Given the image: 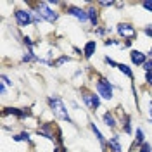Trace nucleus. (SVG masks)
<instances>
[{
  "label": "nucleus",
  "instance_id": "obj_1",
  "mask_svg": "<svg viewBox=\"0 0 152 152\" xmlns=\"http://www.w3.org/2000/svg\"><path fill=\"white\" fill-rule=\"evenodd\" d=\"M48 104H50V109H52V113H54L56 118L71 123V118H69V114H67L66 105H64V102H62L59 97H50V99H48Z\"/></svg>",
  "mask_w": 152,
  "mask_h": 152
},
{
  "label": "nucleus",
  "instance_id": "obj_2",
  "mask_svg": "<svg viewBox=\"0 0 152 152\" xmlns=\"http://www.w3.org/2000/svg\"><path fill=\"white\" fill-rule=\"evenodd\" d=\"M97 94L100 95V97H104V99H107V100H111L113 99V85L107 80L100 78L97 81Z\"/></svg>",
  "mask_w": 152,
  "mask_h": 152
},
{
  "label": "nucleus",
  "instance_id": "obj_3",
  "mask_svg": "<svg viewBox=\"0 0 152 152\" xmlns=\"http://www.w3.org/2000/svg\"><path fill=\"white\" fill-rule=\"evenodd\" d=\"M38 12H40V16L43 19H47L48 23H56L57 21V12H54L52 9H48L47 4H38Z\"/></svg>",
  "mask_w": 152,
  "mask_h": 152
},
{
  "label": "nucleus",
  "instance_id": "obj_4",
  "mask_svg": "<svg viewBox=\"0 0 152 152\" xmlns=\"http://www.w3.org/2000/svg\"><path fill=\"white\" fill-rule=\"evenodd\" d=\"M16 21H18V24L21 28H24V26H29L31 24V12L28 10H23V9H18L16 10Z\"/></svg>",
  "mask_w": 152,
  "mask_h": 152
},
{
  "label": "nucleus",
  "instance_id": "obj_5",
  "mask_svg": "<svg viewBox=\"0 0 152 152\" xmlns=\"http://www.w3.org/2000/svg\"><path fill=\"white\" fill-rule=\"evenodd\" d=\"M83 100H85L86 107L92 109V111H97L99 105H100V99H99V95L90 94V92H85V94H83Z\"/></svg>",
  "mask_w": 152,
  "mask_h": 152
},
{
  "label": "nucleus",
  "instance_id": "obj_6",
  "mask_svg": "<svg viewBox=\"0 0 152 152\" xmlns=\"http://www.w3.org/2000/svg\"><path fill=\"white\" fill-rule=\"evenodd\" d=\"M118 33H119L123 38H135L137 37V29L133 28L132 24H128V23L118 24Z\"/></svg>",
  "mask_w": 152,
  "mask_h": 152
},
{
  "label": "nucleus",
  "instance_id": "obj_7",
  "mask_svg": "<svg viewBox=\"0 0 152 152\" xmlns=\"http://www.w3.org/2000/svg\"><path fill=\"white\" fill-rule=\"evenodd\" d=\"M69 16H75L78 21H81V23H85L86 19H88V14H86L83 9H80V7H75V5H69L67 7V10H66Z\"/></svg>",
  "mask_w": 152,
  "mask_h": 152
},
{
  "label": "nucleus",
  "instance_id": "obj_8",
  "mask_svg": "<svg viewBox=\"0 0 152 152\" xmlns=\"http://www.w3.org/2000/svg\"><path fill=\"white\" fill-rule=\"evenodd\" d=\"M130 57H132V62L137 64V66H140V64L143 66V64H145V54L140 52V50H132Z\"/></svg>",
  "mask_w": 152,
  "mask_h": 152
},
{
  "label": "nucleus",
  "instance_id": "obj_9",
  "mask_svg": "<svg viewBox=\"0 0 152 152\" xmlns=\"http://www.w3.org/2000/svg\"><path fill=\"white\" fill-rule=\"evenodd\" d=\"M38 135H43V137H47L48 140H54V132H52V126H50V124L40 126V128H38Z\"/></svg>",
  "mask_w": 152,
  "mask_h": 152
},
{
  "label": "nucleus",
  "instance_id": "obj_10",
  "mask_svg": "<svg viewBox=\"0 0 152 152\" xmlns=\"http://www.w3.org/2000/svg\"><path fill=\"white\" fill-rule=\"evenodd\" d=\"M4 114H5V116H7V114H14V116H18V118H24V116H29L31 113H29L28 109H23V111H21V109H5Z\"/></svg>",
  "mask_w": 152,
  "mask_h": 152
},
{
  "label": "nucleus",
  "instance_id": "obj_11",
  "mask_svg": "<svg viewBox=\"0 0 152 152\" xmlns=\"http://www.w3.org/2000/svg\"><path fill=\"white\" fill-rule=\"evenodd\" d=\"M109 147H113L114 152H123V147H121V143H119V138L114 135L109 138Z\"/></svg>",
  "mask_w": 152,
  "mask_h": 152
},
{
  "label": "nucleus",
  "instance_id": "obj_12",
  "mask_svg": "<svg viewBox=\"0 0 152 152\" xmlns=\"http://www.w3.org/2000/svg\"><path fill=\"white\" fill-rule=\"evenodd\" d=\"M95 48H97V43H95L94 40H90V42H88V43L85 45V50H83L85 57H92V56H94Z\"/></svg>",
  "mask_w": 152,
  "mask_h": 152
},
{
  "label": "nucleus",
  "instance_id": "obj_13",
  "mask_svg": "<svg viewBox=\"0 0 152 152\" xmlns=\"http://www.w3.org/2000/svg\"><path fill=\"white\" fill-rule=\"evenodd\" d=\"M86 14H88V19H90V23H92L94 26H97L99 16H97V10H95V7H90V9L86 10Z\"/></svg>",
  "mask_w": 152,
  "mask_h": 152
},
{
  "label": "nucleus",
  "instance_id": "obj_14",
  "mask_svg": "<svg viewBox=\"0 0 152 152\" xmlns=\"http://www.w3.org/2000/svg\"><path fill=\"white\" fill-rule=\"evenodd\" d=\"M104 123H105V126H109V128H116V119H114V116L111 113L104 114Z\"/></svg>",
  "mask_w": 152,
  "mask_h": 152
},
{
  "label": "nucleus",
  "instance_id": "obj_15",
  "mask_svg": "<svg viewBox=\"0 0 152 152\" xmlns=\"http://www.w3.org/2000/svg\"><path fill=\"white\" fill-rule=\"evenodd\" d=\"M118 69H119V71H121L123 75L128 76L130 80H133V71H132V69H130L128 66H126V64H118Z\"/></svg>",
  "mask_w": 152,
  "mask_h": 152
},
{
  "label": "nucleus",
  "instance_id": "obj_16",
  "mask_svg": "<svg viewBox=\"0 0 152 152\" xmlns=\"http://www.w3.org/2000/svg\"><path fill=\"white\" fill-rule=\"evenodd\" d=\"M90 126H92V132L95 133V137H97V140H99V142H100V143H102V145H104V147H105V142H104V137H102V133L99 132V128H97V126H95L94 123L90 124Z\"/></svg>",
  "mask_w": 152,
  "mask_h": 152
},
{
  "label": "nucleus",
  "instance_id": "obj_17",
  "mask_svg": "<svg viewBox=\"0 0 152 152\" xmlns=\"http://www.w3.org/2000/svg\"><path fill=\"white\" fill-rule=\"evenodd\" d=\"M14 140H16V142H23V140H29V135H28V133H19V135H16V137H14Z\"/></svg>",
  "mask_w": 152,
  "mask_h": 152
},
{
  "label": "nucleus",
  "instance_id": "obj_18",
  "mask_svg": "<svg viewBox=\"0 0 152 152\" xmlns=\"http://www.w3.org/2000/svg\"><path fill=\"white\" fill-rule=\"evenodd\" d=\"M137 143H138V145H143V132L140 128L137 130Z\"/></svg>",
  "mask_w": 152,
  "mask_h": 152
},
{
  "label": "nucleus",
  "instance_id": "obj_19",
  "mask_svg": "<svg viewBox=\"0 0 152 152\" xmlns=\"http://www.w3.org/2000/svg\"><path fill=\"white\" fill-rule=\"evenodd\" d=\"M138 152H152V145L145 142L143 145H140V151H138Z\"/></svg>",
  "mask_w": 152,
  "mask_h": 152
},
{
  "label": "nucleus",
  "instance_id": "obj_20",
  "mask_svg": "<svg viewBox=\"0 0 152 152\" xmlns=\"http://www.w3.org/2000/svg\"><path fill=\"white\" fill-rule=\"evenodd\" d=\"M143 69H145L147 73H151V71H152V59H151V61H145V64H143Z\"/></svg>",
  "mask_w": 152,
  "mask_h": 152
},
{
  "label": "nucleus",
  "instance_id": "obj_21",
  "mask_svg": "<svg viewBox=\"0 0 152 152\" xmlns=\"http://www.w3.org/2000/svg\"><path fill=\"white\" fill-rule=\"evenodd\" d=\"M124 132L126 133H132V126H130V118L124 119Z\"/></svg>",
  "mask_w": 152,
  "mask_h": 152
},
{
  "label": "nucleus",
  "instance_id": "obj_22",
  "mask_svg": "<svg viewBox=\"0 0 152 152\" xmlns=\"http://www.w3.org/2000/svg\"><path fill=\"white\" fill-rule=\"evenodd\" d=\"M142 5H143V9H145V10H151V12H152V0H151V2H143Z\"/></svg>",
  "mask_w": 152,
  "mask_h": 152
},
{
  "label": "nucleus",
  "instance_id": "obj_23",
  "mask_svg": "<svg viewBox=\"0 0 152 152\" xmlns=\"http://www.w3.org/2000/svg\"><path fill=\"white\" fill-rule=\"evenodd\" d=\"M145 81H147L149 85H152V71H151V73H147V75H145Z\"/></svg>",
  "mask_w": 152,
  "mask_h": 152
},
{
  "label": "nucleus",
  "instance_id": "obj_24",
  "mask_svg": "<svg viewBox=\"0 0 152 152\" xmlns=\"http://www.w3.org/2000/svg\"><path fill=\"white\" fill-rule=\"evenodd\" d=\"M105 62H107V64H109V66H113V67H118V64H116V62H114L113 59H109V57H105Z\"/></svg>",
  "mask_w": 152,
  "mask_h": 152
},
{
  "label": "nucleus",
  "instance_id": "obj_25",
  "mask_svg": "<svg viewBox=\"0 0 152 152\" xmlns=\"http://www.w3.org/2000/svg\"><path fill=\"white\" fill-rule=\"evenodd\" d=\"M145 35H147V37H152V24L145 28Z\"/></svg>",
  "mask_w": 152,
  "mask_h": 152
},
{
  "label": "nucleus",
  "instance_id": "obj_26",
  "mask_svg": "<svg viewBox=\"0 0 152 152\" xmlns=\"http://www.w3.org/2000/svg\"><path fill=\"white\" fill-rule=\"evenodd\" d=\"M54 152H66V151H64L62 147H57V149H56V151H54Z\"/></svg>",
  "mask_w": 152,
  "mask_h": 152
},
{
  "label": "nucleus",
  "instance_id": "obj_27",
  "mask_svg": "<svg viewBox=\"0 0 152 152\" xmlns=\"http://www.w3.org/2000/svg\"><path fill=\"white\" fill-rule=\"evenodd\" d=\"M149 113H151V116H152V104H149Z\"/></svg>",
  "mask_w": 152,
  "mask_h": 152
},
{
  "label": "nucleus",
  "instance_id": "obj_28",
  "mask_svg": "<svg viewBox=\"0 0 152 152\" xmlns=\"http://www.w3.org/2000/svg\"><path fill=\"white\" fill-rule=\"evenodd\" d=\"M151 54H152V50H151Z\"/></svg>",
  "mask_w": 152,
  "mask_h": 152
}]
</instances>
